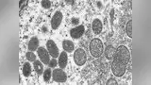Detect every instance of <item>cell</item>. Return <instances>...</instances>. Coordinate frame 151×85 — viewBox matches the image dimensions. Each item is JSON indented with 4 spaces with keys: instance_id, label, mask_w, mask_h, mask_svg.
<instances>
[{
    "instance_id": "6da1fadb",
    "label": "cell",
    "mask_w": 151,
    "mask_h": 85,
    "mask_svg": "<svg viewBox=\"0 0 151 85\" xmlns=\"http://www.w3.org/2000/svg\"><path fill=\"white\" fill-rule=\"evenodd\" d=\"M90 52H91L92 56H93L94 58H98L100 57L104 51V47H103V42L101 40H99L98 38H94L90 42Z\"/></svg>"
},
{
    "instance_id": "7a4b0ae2",
    "label": "cell",
    "mask_w": 151,
    "mask_h": 85,
    "mask_svg": "<svg viewBox=\"0 0 151 85\" xmlns=\"http://www.w3.org/2000/svg\"><path fill=\"white\" fill-rule=\"evenodd\" d=\"M126 69H127V64H125L123 61L120 60H118L115 58L111 63V70L112 73L116 77H122L123 75L126 73Z\"/></svg>"
},
{
    "instance_id": "3957f363",
    "label": "cell",
    "mask_w": 151,
    "mask_h": 85,
    "mask_svg": "<svg viewBox=\"0 0 151 85\" xmlns=\"http://www.w3.org/2000/svg\"><path fill=\"white\" fill-rule=\"evenodd\" d=\"M115 58L118 60H120L123 61L125 64H127L130 60V53L129 49L127 48L125 45H121L116 49V54H115Z\"/></svg>"
},
{
    "instance_id": "277c9868",
    "label": "cell",
    "mask_w": 151,
    "mask_h": 85,
    "mask_svg": "<svg viewBox=\"0 0 151 85\" xmlns=\"http://www.w3.org/2000/svg\"><path fill=\"white\" fill-rule=\"evenodd\" d=\"M74 61L77 65L78 66H82L85 64L87 61V55L86 52L84 51V49L82 48H78L76 50V52L74 53Z\"/></svg>"
},
{
    "instance_id": "5b68a950",
    "label": "cell",
    "mask_w": 151,
    "mask_h": 85,
    "mask_svg": "<svg viewBox=\"0 0 151 85\" xmlns=\"http://www.w3.org/2000/svg\"><path fill=\"white\" fill-rule=\"evenodd\" d=\"M46 48H47V51H48V53L50 54V56L52 58H58V56L60 54L59 52V48L58 46H57L56 42L53 41V40H48L46 42Z\"/></svg>"
},
{
    "instance_id": "8992f818",
    "label": "cell",
    "mask_w": 151,
    "mask_h": 85,
    "mask_svg": "<svg viewBox=\"0 0 151 85\" xmlns=\"http://www.w3.org/2000/svg\"><path fill=\"white\" fill-rule=\"evenodd\" d=\"M52 77H53V80H55L56 82L59 83H63L65 82L67 80V76L63 71V69H55L53 72H52Z\"/></svg>"
},
{
    "instance_id": "52a82bcc",
    "label": "cell",
    "mask_w": 151,
    "mask_h": 85,
    "mask_svg": "<svg viewBox=\"0 0 151 85\" xmlns=\"http://www.w3.org/2000/svg\"><path fill=\"white\" fill-rule=\"evenodd\" d=\"M63 12H56L54 13L53 17H52V20H51V27L53 30H57V28H59V27L60 26L61 22H63Z\"/></svg>"
},
{
    "instance_id": "ba28073f",
    "label": "cell",
    "mask_w": 151,
    "mask_h": 85,
    "mask_svg": "<svg viewBox=\"0 0 151 85\" xmlns=\"http://www.w3.org/2000/svg\"><path fill=\"white\" fill-rule=\"evenodd\" d=\"M37 51H38V56H39L42 63L44 64H48L50 61V54L48 53V51L45 47H39Z\"/></svg>"
},
{
    "instance_id": "9c48e42d",
    "label": "cell",
    "mask_w": 151,
    "mask_h": 85,
    "mask_svg": "<svg viewBox=\"0 0 151 85\" xmlns=\"http://www.w3.org/2000/svg\"><path fill=\"white\" fill-rule=\"evenodd\" d=\"M84 31H85V27L83 25H80L78 27H73L70 30V35L73 39H79L84 34Z\"/></svg>"
},
{
    "instance_id": "30bf717a",
    "label": "cell",
    "mask_w": 151,
    "mask_h": 85,
    "mask_svg": "<svg viewBox=\"0 0 151 85\" xmlns=\"http://www.w3.org/2000/svg\"><path fill=\"white\" fill-rule=\"evenodd\" d=\"M92 27H93V31L96 33V34H100L101 31H102V23L101 21L99 20V19H94L93 21V24H92Z\"/></svg>"
},
{
    "instance_id": "8fae6325",
    "label": "cell",
    "mask_w": 151,
    "mask_h": 85,
    "mask_svg": "<svg viewBox=\"0 0 151 85\" xmlns=\"http://www.w3.org/2000/svg\"><path fill=\"white\" fill-rule=\"evenodd\" d=\"M67 63H68L67 53H66V51L61 52L60 58H59V65H60V67L61 69H64L66 67V65H67Z\"/></svg>"
},
{
    "instance_id": "7c38bea8",
    "label": "cell",
    "mask_w": 151,
    "mask_h": 85,
    "mask_svg": "<svg viewBox=\"0 0 151 85\" xmlns=\"http://www.w3.org/2000/svg\"><path fill=\"white\" fill-rule=\"evenodd\" d=\"M38 48H39V39L37 37H32L28 42V50L33 52Z\"/></svg>"
},
{
    "instance_id": "4fadbf2b",
    "label": "cell",
    "mask_w": 151,
    "mask_h": 85,
    "mask_svg": "<svg viewBox=\"0 0 151 85\" xmlns=\"http://www.w3.org/2000/svg\"><path fill=\"white\" fill-rule=\"evenodd\" d=\"M63 47L64 51L68 52V53H71V52H73L75 50V45L72 41L70 40H64L63 42Z\"/></svg>"
},
{
    "instance_id": "5bb4252c",
    "label": "cell",
    "mask_w": 151,
    "mask_h": 85,
    "mask_svg": "<svg viewBox=\"0 0 151 85\" xmlns=\"http://www.w3.org/2000/svg\"><path fill=\"white\" fill-rule=\"evenodd\" d=\"M116 54V49L113 47L112 45H108L106 47V50H105V56L108 60H111L115 57Z\"/></svg>"
},
{
    "instance_id": "9a60e30c",
    "label": "cell",
    "mask_w": 151,
    "mask_h": 85,
    "mask_svg": "<svg viewBox=\"0 0 151 85\" xmlns=\"http://www.w3.org/2000/svg\"><path fill=\"white\" fill-rule=\"evenodd\" d=\"M34 69L36 71V73L38 75H42L44 74V65H42V61H34Z\"/></svg>"
},
{
    "instance_id": "2e32d148",
    "label": "cell",
    "mask_w": 151,
    "mask_h": 85,
    "mask_svg": "<svg viewBox=\"0 0 151 85\" xmlns=\"http://www.w3.org/2000/svg\"><path fill=\"white\" fill-rule=\"evenodd\" d=\"M30 73H31V66L28 63H26L23 66V75L25 76L26 78H27L30 76Z\"/></svg>"
},
{
    "instance_id": "e0dca14e",
    "label": "cell",
    "mask_w": 151,
    "mask_h": 85,
    "mask_svg": "<svg viewBox=\"0 0 151 85\" xmlns=\"http://www.w3.org/2000/svg\"><path fill=\"white\" fill-rule=\"evenodd\" d=\"M126 31H127V34L129 38H132V21L129 20L127 24V27H126Z\"/></svg>"
},
{
    "instance_id": "ac0fdd59",
    "label": "cell",
    "mask_w": 151,
    "mask_h": 85,
    "mask_svg": "<svg viewBox=\"0 0 151 85\" xmlns=\"http://www.w3.org/2000/svg\"><path fill=\"white\" fill-rule=\"evenodd\" d=\"M52 77V72H51V69L50 68H47L45 72H44V79L45 81H49L50 79Z\"/></svg>"
},
{
    "instance_id": "d6986e66",
    "label": "cell",
    "mask_w": 151,
    "mask_h": 85,
    "mask_svg": "<svg viewBox=\"0 0 151 85\" xmlns=\"http://www.w3.org/2000/svg\"><path fill=\"white\" fill-rule=\"evenodd\" d=\"M26 57H27V61H36V55L33 53L32 51L27 52V53H26Z\"/></svg>"
},
{
    "instance_id": "ffe728a7",
    "label": "cell",
    "mask_w": 151,
    "mask_h": 85,
    "mask_svg": "<svg viewBox=\"0 0 151 85\" xmlns=\"http://www.w3.org/2000/svg\"><path fill=\"white\" fill-rule=\"evenodd\" d=\"M42 7L44 9H49L51 7V2L49 1V0H42Z\"/></svg>"
},
{
    "instance_id": "44dd1931",
    "label": "cell",
    "mask_w": 151,
    "mask_h": 85,
    "mask_svg": "<svg viewBox=\"0 0 151 85\" xmlns=\"http://www.w3.org/2000/svg\"><path fill=\"white\" fill-rule=\"evenodd\" d=\"M57 61H56V59H52V60H50V61H49V67H55V66H57Z\"/></svg>"
},
{
    "instance_id": "7402d4cb",
    "label": "cell",
    "mask_w": 151,
    "mask_h": 85,
    "mask_svg": "<svg viewBox=\"0 0 151 85\" xmlns=\"http://www.w3.org/2000/svg\"><path fill=\"white\" fill-rule=\"evenodd\" d=\"M112 84H114V85H117L118 83H117V81H116V80L114 79H109L108 80V81H107V85H112Z\"/></svg>"
},
{
    "instance_id": "603a6c76",
    "label": "cell",
    "mask_w": 151,
    "mask_h": 85,
    "mask_svg": "<svg viewBox=\"0 0 151 85\" xmlns=\"http://www.w3.org/2000/svg\"><path fill=\"white\" fill-rule=\"evenodd\" d=\"M78 22H79V20H78V18H73L72 19V24H73V25H78Z\"/></svg>"
},
{
    "instance_id": "cb8c5ba5",
    "label": "cell",
    "mask_w": 151,
    "mask_h": 85,
    "mask_svg": "<svg viewBox=\"0 0 151 85\" xmlns=\"http://www.w3.org/2000/svg\"><path fill=\"white\" fill-rule=\"evenodd\" d=\"M42 31H44V32H46V31H47L46 27H42Z\"/></svg>"
}]
</instances>
